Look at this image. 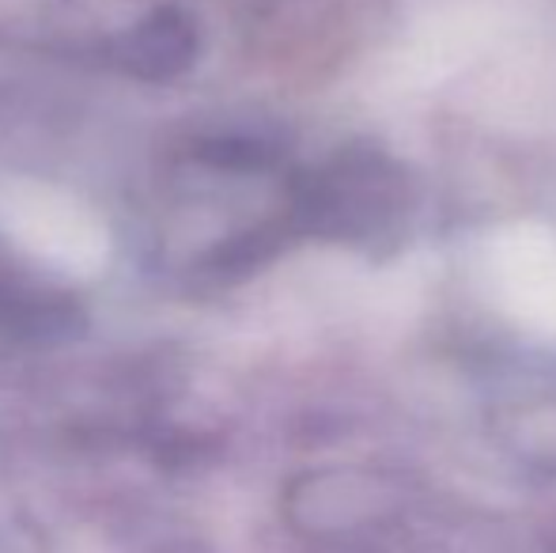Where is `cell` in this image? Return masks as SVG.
Returning a JSON list of instances; mask_svg holds the SVG:
<instances>
[{"instance_id": "cell-1", "label": "cell", "mask_w": 556, "mask_h": 553, "mask_svg": "<svg viewBox=\"0 0 556 553\" xmlns=\"http://www.w3.org/2000/svg\"><path fill=\"white\" fill-rule=\"evenodd\" d=\"M186 58H190V30L178 23L175 12L140 23L125 38V65L140 76H163L182 65Z\"/></svg>"}]
</instances>
